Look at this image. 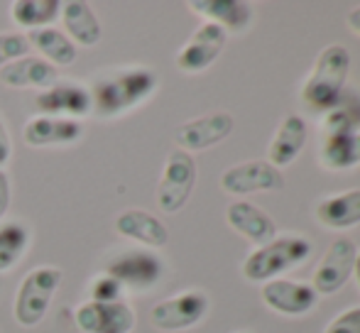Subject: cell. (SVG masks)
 <instances>
[{"label": "cell", "mask_w": 360, "mask_h": 333, "mask_svg": "<svg viewBox=\"0 0 360 333\" xmlns=\"http://www.w3.org/2000/svg\"><path fill=\"white\" fill-rule=\"evenodd\" d=\"M157 84H160L157 74L147 67H130L108 74L91 89L94 113L101 118H118L133 110L135 105L145 103L157 91Z\"/></svg>", "instance_id": "obj_1"}, {"label": "cell", "mask_w": 360, "mask_h": 333, "mask_svg": "<svg viewBox=\"0 0 360 333\" xmlns=\"http://www.w3.org/2000/svg\"><path fill=\"white\" fill-rule=\"evenodd\" d=\"M351 72V54L341 44H328L319 52L311 74L302 86V103L314 113H326L338 98L348 81Z\"/></svg>", "instance_id": "obj_2"}, {"label": "cell", "mask_w": 360, "mask_h": 333, "mask_svg": "<svg viewBox=\"0 0 360 333\" xmlns=\"http://www.w3.org/2000/svg\"><path fill=\"white\" fill-rule=\"evenodd\" d=\"M311 255V243L302 235H277L267 245L257 248L243 262V277L248 282H270L277 280L282 272L297 267Z\"/></svg>", "instance_id": "obj_3"}, {"label": "cell", "mask_w": 360, "mask_h": 333, "mask_svg": "<svg viewBox=\"0 0 360 333\" xmlns=\"http://www.w3.org/2000/svg\"><path fill=\"white\" fill-rule=\"evenodd\" d=\"M59 285H62V270L59 267L44 265L30 270L25 275V280L20 282L13 304V316L18 321V326L34 329V326L42 324Z\"/></svg>", "instance_id": "obj_4"}, {"label": "cell", "mask_w": 360, "mask_h": 333, "mask_svg": "<svg viewBox=\"0 0 360 333\" xmlns=\"http://www.w3.org/2000/svg\"><path fill=\"white\" fill-rule=\"evenodd\" d=\"M105 275L120 282L123 289L133 292H147L162 280L165 275V262L155 250L147 248H133L115 252L105 262Z\"/></svg>", "instance_id": "obj_5"}, {"label": "cell", "mask_w": 360, "mask_h": 333, "mask_svg": "<svg viewBox=\"0 0 360 333\" xmlns=\"http://www.w3.org/2000/svg\"><path fill=\"white\" fill-rule=\"evenodd\" d=\"M196 186V162L184 150H172L167 155L160 184H157V206L165 214H176L186 206Z\"/></svg>", "instance_id": "obj_6"}, {"label": "cell", "mask_w": 360, "mask_h": 333, "mask_svg": "<svg viewBox=\"0 0 360 333\" xmlns=\"http://www.w3.org/2000/svg\"><path fill=\"white\" fill-rule=\"evenodd\" d=\"M206 311H209V296L199 289H189L152 306L150 321L157 331L174 333L196 326L206 316Z\"/></svg>", "instance_id": "obj_7"}, {"label": "cell", "mask_w": 360, "mask_h": 333, "mask_svg": "<svg viewBox=\"0 0 360 333\" xmlns=\"http://www.w3.org/2000/svg\"><path fill=\"white\" fill-rule=\"evenodd\" d=\"M358 248L351 238H336L328 250L323 252V257L319 260L314 277L309 285L314 287L316 294L331 296L336 292H341L346 287V282L353 277V265H356Z\"/></svg>", "instance_id": "obj_8"}, {"label": "cell", "mask_w": 360, "mask_h": 333, "mask_svg": "<svg viewBox=\"0 0 360 333\" xmlns=\"http://www.w3.org/2000/svg\"><path fill=\"white\" fill-rule=\"evenodd\" d=\"M221 189L231 196L260 194V191H282L285 176L267 159H250V162L233 164L221 174Z\"/></svg>", "instance_id": "obj_9"}, {"label": "cell", "mask_w": 360, "mask_h": 333, "mask_svg": "<svg viewBox=\"0 0 360 333\" xmlns=\"http://www.w3.org/2000/svg\"><path fill=\"white\" fill-rule=\"evenodd\" d=\"M236 128V120L226 110H214L209 115H201V118L186 120L176 128L174 143L179 145V150L184 152H204V150L214 148V145L223 143L228 135Z\"/></svg>", "instance_id": "obj_10"}, {"label": "cell", "mask_w": 360, "mask_h": 333, "mask_svg": "<svg viewBox=\"0 0 360 333\" xmlns=\"http://www.w3.org/2000/svg\"><path fill=\"white\" fill-rule=\"evenodd\" d=\"M74 326L79 333H130L135 329V311L125 301H86L76 306Z\"/></svg>", "instance_id": "obj_11"}, {"label": "cell", "mask_w": 360, "mask_h": 333, "mask_svg": "<svg viewBox=\"0 0 360 333\" xmlns=\"http://www.w3.org/2000/svg\"><path fill=\"white\" fill-rule=\"evenodd\" d=\"M34 105L42 110V115H57V118H86L94 113V98L91 89L76 81H57L49 89L39 91Z\"/></svg>", "instance_id": "obj_12"}, {"label": "cell", "mask_w": 360, "mask_h": 333, "mask_svg": "<svg viewBox=\"0 0 360 333\" xmlns=\"http://www.w3.org/2000/svg\"><path fill=\"white\" fill-rule=\"evenodd\" d=\"M228 42V32L221 30L218 25L204 22L199 25L194 34L189 37V42L179 49L176 54V67L184 74H201L221 57L223 47Z\"/></svg>", "instance_id": "obj_13"}, {"label": "cell", "mask_w": 360, "mask_h": 333, "mask_svg": "<svg viewBox=\"0 0 360 333\" xmlns=\"http://www.w3.org/2000/svg\"><path fill=\"white\" fill-rule=\"evenodd\" d=\"M260 299L270 311L282 316H302L316 306L319 294L311 285L294 280H270L260 287Z\"/></svg>", "instance_id": "obj_14"}, {"label": "cell", "mask_w": 360, "mask_h": 333, "mask_svg": "<svg viewBox=\"0 0 360 333\" xmlns=\"http://www.w3.org/2000/svg\"><path fill=\"white\" fill-rule=\"evenodd\" d=\"M84 138V123L57 115H34L25 123L22 140L30 148H49V145H74Z\"/></svg>", "instance_id": "obj_15"}, {"label": "cell", "mask_w": 360, "mask_h": 333, "mask_svg": "<svg viewBox=\"0 0 360 333\" xmlns=\"http://www.w3.org/2000/svg\"><path fill=\"white\" fill-rule=\"evenodd\" d=\"M226 221L238 235L255 243L257 248L277 238V226L265 211H260L250 201H233L226 211Z\"/></svg>", "instance_id": "obj_16"}, {"label": "cell", "mask_w": 360, "mask_h": 333, "mask_svg": "<svg viewBox=\"0 0 360 333\" xmlns=\"http://www.w3.org/2000/svg\"><path fill=\"white\" fill-rule=\"evenodd\" d=\"M115 230L123 238L135 240V243L150 248H165L169 243V230L167 226L157 218L155 214L143 209H125L123 214L115 218Z\"/></svg>", "instance_id": "obj_17"}, {"label": "cell", "mask_w": 360, "mask_h": 333, "mask_svg": "<svg viewBox=\"0 0 360 333\" xmlns=\"http://www.w3.org/2000/svg\"><path fill=\"white\" fill-rule=\"evenodd\" d=\"M62 22L64 34L76 44V47H96L103 37V25L98 15L94 13L89 3L84 0H67L62 3Z\"/></svg>", "instance_id": "obj_18"}, {"label": "cell", "mask_w": 360, "mask_h": 333, "mask_svg": "<svg viewBox=\"0 0 360 333\" xmlns=\"http://www.w3.org/2000/svg\"><path fill=\"white\" fill-rule=\"evenodd\" d=\"M0 81L10 89H49L59 81L57 67L44 62L42 57H22L18 62L0 69Z\"/></svg>", "instance_id": "obj_19"}, {"label": "cell", "mask_w": 360, "mask_h": 333, "mask_svg": "<svg viewBox=\"0 0 360 333\" xmlns=\"http://www.w3.org/2000/svg\"><path fill=\"white\" fill-rule=\"evenodd\" d=\"M307 145V123L302 115H287L275 130L270 148H267V162L277 169H285L299 157V152Z\"/></svg>", "instance_id": "obj_20"}, {"label": "cell", "mask_w": 360, "mask_h": 333, "mask_svg": "<svg viewBox=\"0 0 360 333\" xmlns=\"http://www.w3.org/2000/svg\"><path fill=\"white\" fill-rule=\"evenodd\" d=\"M189 8L226 32H243L252 20V8L240 0H191Z\"/></svg>", "instance_id": "obj_21"}, {"label": "cell", "mask_w": 360, "mask_h": 333, "mask_svg": "<svg viewBox=\"0 0 360 333\" xmlns=\"http://www.w3.org/2000/svg\"><path fill=\"white\" fill-rule=\"evenodd\" d=\"M316 221L328 230H348L360 223V189L343 191L319 201L314 209Z\"/></svg>", "instance_id": "obj_22"}, {"label": "cell", "mask_w": 360, "mask_h": 333, "mask_svg": "<svg viewBox=\"0 0 360 333\" xmlns=\"http://www.w3.org/2000/svg\"><path fill=\"white\" fill-rule=\"evenodd\" d=\"M27 44L34 47L42 54L44 62H49L52 67H69L79 57V47L57 27H42V30H30Z\"/></svg>", "instance_id": "obj_23"}, {"label": "cell", "mask_w": 360, "mask_h": 333, "mask_svg": "<svg viewBox=\"0 0 360 333\" xmlns=\"http://www.w3.org/2000/svg\"><path fill=\"white\" fill-rule=\"evenodd\" d=\"M351 133H360V96L353 91H343L341 98L323 113L321 138Z\"/></svg>", "instance_id": "obj_24"}, {"label": "cell", "mask_w": 360, "mask_h": 333, "mask_svg": "<svg viewBox=\"0 0 360 333\" xmlns=\"http://www.w3.org/2000/svg\"><path fill=\"white\" fill-rule=\"evenodd\" d=\"M319 159L331 171H343V169L358 166L360 164V133L321 138Z\"/></svg>", "instance_id": "obj_25"}, {"label": "cell", "mask_w": 360, "mask_h": 333, "mask_svg": "<svg viewBox=\"0 0 360 333\" xmlns=\"http://www.w3.org/2000/svg\"><path fill=\"white\" fill-rule=\"evenodd\" d=\"M62 15V3L59 0H15L10 5V18L15 25L30 30L52 27L54 20Z\"/></svg>", "instance_id": "obj_26"}, {"label": "cell", "mask_w": 360, "mask_h": 333, "mask_svg": "<svg viewBox=\"0 0 360 333\" xmlns=\"http://www.w3.org/2000/svg\"><path fill=\"white\" fill-rule=\"evenodd\" d=\"M30 228L20 221H8L0 226V272H10L30 248Z\"/></svg>", "instance_id": "obj_27"}, {"label": "cell", "mask_w": 360, "mask_h": 333, "mask_svg": "<svg viewBox=\"0 0 360 333\" xmlns=\"http://www.w3.org/2000/svg\"><path fill=\"white\" fill-rule=\"evenodd\" d=\"M30 44L27 37L20 32H0V69L8 64L18 62V59L27 57Z\"/></svg>", "instance_id": "obj_28"}, {"label": "cell", "mask_w": 360, "mask_h": 333, "mask_svg": "<svg viewBox=\"0 0 360 333\" xmlns=\"http://www.w3.org/2000/svg\"><path fill=\"white\" fill-rule=\"evenodd\" d=\"M123 287H120L118 280H113L110 275H101L96 277L94 282L89 285V296L91 301H101V304H110V301H123L120 296H123Z\"/></svg>", "instance_id": "obj_29"}, {"label": "cell", "mask_w": 360, "mask_h": 333, "mask_svg": "<svg viewBox=\"0 0 360 333\" xmlns=\"http://www.w3.org/2000/svg\"><path fill=\"white\" fill-rule=\"evenodd\" d=\"M323 333H360V306L341 311Z\"/></svg>", "instance_id": "obj_30"}, {"label": "cell", "mask_w": 360, "mask_h": 333, "mask_svg": "<svg viewBox=\"0 0 360 333\" xmlns=\"http://www.w3.org/2000/svg\"><path fill=\"white\" fill-rule=\"evenodd\" d=\"M13 157V140H10L8 125L0 118V166L8 164V159Z\"/></svg>", "instance_id": "obj_31"}, {"label": "cell", "mask_w": 360, "mask_h": 333, "mask_svg": "<svg viewBox=\"0 0 360 333\" xmlns=\"http://www.w3.org/2000/svg\"><path fill=\"white\" fill-rule=\"evenodd\" d=\"M10 209V176L5 169H0V218Z\"/></svg>", "instance_id": "obj_32"}, {"label": "cell", "mask_w": 360, "mask_h": 333, "mask_svg": "<svg viewBox=\"0 0 360 333\" xmlns=\"http://www.w3.org/2000/svg\"><path fill=\"white\" fill-rule=\"evenodd\" d=\"M346 25L351 27L353 34H358L360 37V8H353L351 13L346 15Z\"/></svg>", "instance_id": "obj_33"}, {"label": "cell", "mask_w": 360, "mask_h": 333, "mask_svg": "<svg viewBox=\"0 0 360 333\" xmlns=\"http://www.w3.org/2000/svg\"><path fill=\"white\" fill-rule=\"evenodd\" d=\"M353 277H356V282H358V289H360V252L356 255V265H353Z\"/></svg>", "instance_id": "obj_34"}, {"label": "cell", "mask_w": 360, "mask_h": 333, "mask_svg": "<svg viewBox=\"0 0 360 333\" xmlns=\"http://www.w3.org/2000/svg\"><path fill=\"white\" fill-rule=\"evenodd\" d=\"M236 333H250V331H236Z\"/></svg>", "instance_id": "obj_35"}]
</instances>
